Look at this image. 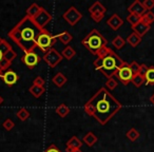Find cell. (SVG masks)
Returning <instances> with one entry per match:
<instances>
[{
  "label": "cell",
  "mask_w": 154,
  "mask_h": 152,
  "mask_svg": "<svg viewBox=\"0 0 154 152\" xmlns=\"http://www.w3.org/2000/svg\"><path fill=\"white\" fill-rule=\"evenodd\" d=\"M2 78L8 86H13L18 80L17 74H16L15 72H13V71H5L2 75Z\"/></svg>",
  "instance_id": "obj_14"
},
{
  "label": "cell",
  "mask_w": 154,
  "mask_h": 152,
  "mask_svg": "<svg viewBox=\"0 0 154 152\" xmlns=\"http://www.w3.org/2000/svg\"><path fill=\"white\" fill-rule=\"evenodd\" d=\"M62 54H63L64 57H66L68 59H71V58L73 57V56L75 55V51H73L72 48L68 47L66 50H63V52H62Z\"/></svg>",
  "instance_id": "obj_33"
},
{
  "label": "cell",
  "mask_w": 154,
  "mask_h": 152,
  "mask_svg": "<svg viewBox=\"0 0 154 152\" xmlns=\"http://www.w3.org/2000/svg\"><path fill=\"white\" fill-rule=\"evenodd\" d=\"M143 5L146 9V11H151L152 9H154V0H145V1H143Z\"/></svg>",
  "instance_id": "obj_32"
},
{
  "label": "cell",
  "mask_w": 154,
  "mask_h": 152,
  "mask_svg": "<svg viewBox=\"0 0 154 152\" xmlns=\"http://www.w3.org/2000/svg\"><path fill=\"white\" fill-rule=\"evenodd\" d=\"M141 21L151 26L152 22H154V13L152 11L146 12V13L143 14V16H141Z\"/></svg>",
  "instance_id": "obj_21"
},
{
  "label": "cell",
  "mask_w": 154,
  "mask_h": 152,
  "mask_svg": "<svg viewBox=\"0 0 154 152\" xmlns=\"http://www.w3.org/2000/svg\"><path fill=\"white\" fill-rule=\"evenodd\" d=\"M2 101H3V99H2V97H1V96H0V104H1V103H2Z\"/></svg>",
  "instance_id": "obj_42"
},
{
  "label": "cell",
  "mask_w": 154,
  "mask_h": 152,
  "mask_svg": "<svg viewBox=\"0 0 154 152\" xmlns=\"http://www.w3.org/2000/svg\"><path fill=\"white\" fill-rule=\"evenodd\" d=\"M125 64V61H122L113 51L107 55L103 58H98L96 61L94 62V66L96 67V69L100 70L103 74L107 76L108 78L113 77V75H115L117 73V71L120 69V67Z\"/></svg>",
  "instance_id": "obj_3"
},
{
  "label": "cell",
  "mask_w": 154,
  "mask_h": 152,
  "mask_svg": "<svg viewBox=\"0 0 154 152\" xmlns=\"http://www.w3.org/2000/svg\"><path fill=\"white\" fill-rule=\"evenodd\" d=\"M124 23V20L117 15V14H114L110 17V19H108V24L111 26L113 30H117Z\"/></svg>",
  "instance_id": "obj_16"
},
{
  "label": "cell",
  "mask_w": 154,
  "mask_h": 152,
  "mask_svg": "<svg viewBox=\"0 0 154 152\" xmlns=\"http://www.w3.org/2000/svg\"><path fill=\"white\" fill-rule=\"evenodd\" d=\"M41 33L42 29L39 28L32 18L26 16L9 33V36L16 41L26 53H29L37 45V39Z\"/></svg>",
  "instance_id": "obj_2"
},
{
  "label": "cell",
  "mask_w": 154,
  "mask_h": 152,
  "mask_svg": "<svg viewBox=\"0 0 154 152\" xmlns=\"http://www.w3.org/2000/svg\"><path fill=\"white\" fill-rule=\"evenodd\" d=\"M128 11L130 12V14H135V15H138V16H143V14L147 12L145 8H143V2H140L138 0L134 1V2L129 7Z\"/></svg>",
  "instance_id": "obj_12"
},
{
  "label": "cell",
  "mask_w": 154,
  "mask_h": 152,
  "mask_svg": "<svg viewBox=\"0 0 154 152\" xmlns=\"http://www.w3.org/2000/svg\"><path fill=\"white\" fill-rule=\"evenodd\" d=\"M127 41L125 40L124 38H122L120 36H117L115 37V38L113 39V41H112V43H113V45L116 48V49H122V48L125 47V45H126Z\"/></svg>",
  "instance_id": "obj_25"
},
{
  "label": "cell",
  "mask_w": 154,
  "mask_h": 152,
  "mask_svg": "<svg viewBox=\"0 0 154 152\" xmlns=\"http://www.w3.org/2000/svg\"><path fill=\"white\" fill-rule=\"evenodd\" d=\"M66 151H68V152H80V150L79 149H74V148L68 147V148H66Z\"/></svg>",
  "instance_id": "obj_40"
},
{
  "label": "cell",
  "mask_w": 154,
  "mask_h": 152,
  "mask_svg": "<svg viewBox=\"0 0 154 152\" xmlns=\"http://www.w3.org/2000/svg\"><path fill=\"white\" fill-rule=\"evenodd\" d=\"M56 112H57V114H59L60 116H66V114L70 112V110H69V108L66 107V106H64V105H60L59 107L57 108V110H56Z\"/></svg>",
  "instance_id": "obj_29"
},
{
  "label": "cell",
  "mask_w": 154,
  "mask_h": 152,
  "mask_svg": "<svg viewBox=\"0 0 154 152\" xmlns=\"http://www.w3.org/2000/svg\"><path fill=\"white\" fill-rule=\"evenodd\" d=\"M148 69H149V67H148L147 64H140V72H139V74H141L143 76H145V74L147 73Z\"/></svg>",
  "instance_id": "obj_37"
},
{
  "label": "cell",
  "mask_w": 154,
  "mask_h": 152,
  "mask_svg": "<svg viewBox=\"0 0 154 152\" xmlns=\"http://www.w3.org/2000/svg\"><path fill=\"white\" fill-rule=\"evenodd\" d=\"M66 82V78L64 77V75L62 74V73H58V74H56L55 77L53 78V82L57 87H62Z\"/></svg>",
  "instance_id": "obj_23"
},
{
  "label": "cell",
  "mask_w": 154,
  "mask_h": 152,
  "mask_svg": "<svg viewBox=\"0 0 154 152\" xmlns=\"http://www.w3.org/2000/svg\"><path fill=\"white\" fill-rule=\"evenodd\" d=\"M3 127H5L7 130H11V129L14 127V123L12 122L11 119H9V118H8V119L5 120V123H3Z\"/></svg>",
  "instance_id": "obj_36"
},
{
  "label": "cell",
  "mask_w": 154,
  "mask_h": 152,
  "mask_svg": "<svg viewBox=\"0 0 154 152\" xmlns=\"http://www.w3.org/2000/svg\"><path fill=\"white\" fill-rule=\"evenodd\" d=\"M127 20H128V22L131 24V26H134L141 21V16L135 15V14H130V15L127 17Z\"/></svg>",
  "instance_id": "obj_24"
},
{
  "label": "cell",
  "mask_w": 154,
  "mask_h": 152,
  "mask_svg": "<svg viewBox=\"0 0 154 152\" xmlns=\"http://www.w3.org/2000/svg\"><path fill=\"white\" fill-rule=\"evenodd\" d=\"M34 85H37V86L43 87V85H45V80H43L41 77H37L36 79L34 80Z\"/></svg>",
  "instance_id": "obj_38"
},
{
  "label": "cell",
  "mask_w": 154,
  "mask_h": 152,
  "mask_svg": "<svg viewBox=\"0 0 154 152\" xmlns=\"http://www.w3.org/2000/svg\"><path fill=\"white\" fill-rule=\"evenodd\" d=\"M80 17H82V15H80V14L78 13L74 8H71L70 11H69L68 13L64 14V18H66V20H68L71 24H75L78 20L80 19Z\"/></svg>",
  "instance_id": "obj_15"
},
{
  "label": "cell",
  "mask_w": 154,
  "mask_h": 152,
  "mask_svg": "<svg viewBox=\"0 0 154 152\" xmlns=\"http://www.w3.org/2000/svg\"><path fill=\"white\" fill-rule=\"evenodd\" d=\"M132 29H133V31H134V33H136L138 36L143 37V35L147 34V32H149V30L151 29V26L140 21L139 23H137L136 26H132Z\"/></svg>",
  "instance_id": "obj_13"
},
{
  "label": "cell",
  "mask_w": 154,
  "mask_h": 152,
  "mask_svg": "<svg viewBox=\"0 0 154 152\" xmlns=\"http://www.w3.org/2000/svg\"><path fill=\"white\" fill-rule=\"evenodd\" d=\"M90 12H91V14H92L93 19H94L95 21H99V20L103 19V14H105V12H106V9L99 2H96L90 9Z\"/></svg>",
  "instance_id": "obj_9"
},
{
  "label": "cell",
  "mask_w": 154,
  "mask_h": 152,
  "mask_svg": "<svg viewBox=\"0 0 154 152\" xmlns=\"http://www.w3.org/2000/svg\"><path fill=\"white\" fill-rule=\"evenodd\" d=\"M129 66H130V69H131V71H132L133 75L138 74V73L140 72V64H138L136 61H132Z\"/></svg>",
  "instance_id": "obj_30"
},
{
  "label": "cell",
  "mask_w": 154,
  "mask_h": 152,
  "mask_svg": "<svg viewBox=\"0 0 154 152\" xmlns=\"http://www.w3.org/2000/svg\"><path fill=\"white\" fill-rule=\"evenodd\" d=\"M41 8H39L37 5H31L30 7V9L28 10V12H26V14H28V17H30V18H32V19H34L35 17H36L37 15H38L39 13H40V11H41Z\"/></svg>",
  "instance_id": "obj_19"
},
{
  "label": "cell",
  "mask_w": 154,
  "mask_h": 152,
  "mask_svg": "<svg viewBox=\"0 0 154 152\" xmlns=\"http://www.w3.org/2000/svg\"><path fill=\"white\" fill-rule=\"evenodd\" d=\"M85 143L86 144H88L89 146H92V145H94V143H96L97 141V137L95 136L94 134H93V133H88V134H87V136L85 137Z\"/></svg>",
  "instance_id": "obj_28"
},
{
  "label": "cell",
  "mask_w": 154,
  "mask_h": 152,
  "mask_svg": "<svg viewBox=\"0 0 154 152\" xmlns=\"http://www.w3.org/2000/svg\"><path fill=\"white\" fill-rule=\"evenodd\" d=\"M50 19H51V16H50L49 14H48L47 12L42 9L40 11V13H39L33 20H34L35 23H36L39 28L42 29V26H45V24L48 23V21H49Z\"/></svg>",
  "instance_id": "obj_11"
},
{
  "label": "cell",
  "mask_w": 154,
  "mask_h": 152,
  "mask_svg": "<svg viewBox=\"0 0 154 152\" xmlns=\"http://www.w3.org/2000/svg\"><path fill=\"white\" fill-rule=\"evenodd\" d=\"M145 80L146 85L154 84V67H149L147 73L145 74Z\"/></svg>",
  "instance_id": "obj_18"
},
{
  "label": "cell",
  "mask_w": 154,
  "mask_h": 152,
  "mask_svg": "<svg viewBox=\"0 0 154 152\" xmlns=\"http://www.w3.org/2000/svg\"><path fill=\"white\" fill-rule=\"evenodd\" d=\"M87 113L105 125L120 109L122 105L105 88H101L85 106Z\"/></svg>",
  "instance_id": "obj_1"
},
{
  "label": "cell",
  "mask_w": 154,
  "mask_h": 152,
  "mask_svg": "<svg viewBox=\"0 0 154 152\" xmlns=\"http://www.w3.org/2000/svg\"><path fill=\"white\" fill-rule=\"evenodd\" d=\"M45 152H61V151H60V150L58 149V148H56L55 145H52L51 147H50L49 149H48Z\"/></svg>",
  "instance_id": "obj_39"
},
{
  "label": "cell",
  "mask_w": 154,
  "mask_h": 152,
  "mask_svg": "<svg viewBox=\"0 0 154 152\" xmlns=\"http://www.w3.org/2000/svg\"><path fill=\"white\" fill-rule=\"evenodd\" d=\"M39 61V56L37 55L35 52H29V53H26V55L22 57V62L26 64L29 68H33L35 67Z\"/></svg>",
  "instance_id": "obj_8"
},
{
  "label": "cell",
  "mask_w": 154,
  "mask_h": 152,
  "mask_svg": "<svg viewBox=\"0 0 154 152\" xmlns=\"http://www.w3.org/2000/svg\"><path fill=\"white\" fill-rule=\"evenodd\" d=\"M54 43H55V37H53L49 32H45V31H42V33L39 35L37 39V45L45 52L49 51V49L51 50Z\"/></svg>",
  "instance_id": "obj_6"
},
{
  "label": "cell",
  "mask_w": 154,
  "mask_h": 152,
  "mask_svg": "<svg viewBox=\"0 0 154 152\" xmlns=\"http://www.w3.org/2000/svg\"><path fill=\"white\" fill-rule=\"evenodd\" d=\"M17 116H18V117H19L21 120H26V118H28L29 116H30V113H29V112L26 111V109H21V110H20V111L17 113Z\"/></svg>",
  "instance_id": "obj_34"
},
{
  "label": "cell",
  "mask_w": 154,
  "mask_h": 152,
  "mask_svg": "<svg viewBox=\"0 0 154 152\" xmlns=\"http://www.w3.org/2000/svg\"><path fill=\"white\" fill-rule=\"evenodd\" d=\"M45 60L50 64L51 67H55L58 62L61 60V56L55 51V50L51 49L48 51V53L45 56Z\"/></svg>",
  "instance_id": "obj_10"
},
{
  "label": "cell",
  "mask_w": 154,
  "mask_h": 152,
  "mask_svg": "<svg viewBox=\"0 0 154 152\" xmlns=\"http://www.w3.org/2000/svg\"><path fill=\"white\" fill-rule=\"evenodd\" d=\"M127 137H128L130 141H135L139 137V132L136 130V129L132 128V129H130L128 132H127Z\"/></svg>",
  "instance_id": "obj_26"
},
{
  "label": "cell",
  "mask_w": 154,
  "mask_h": 152,
  "mask_svg": "<svg viewBox=\"0 0 154 152\" xmlns=\"http://www.w3.org/2000/svg\"><path fill=\"white\" fill-rule=\"evenodd\" d=\"M116 76H117V78L124 85H128L133 78V73H132V71H131L129 64L125 62V64L120 67L119 70L117 71V73H116Z\"/></svg>",
  "instance_id": "obj_7"
},
{
  "label": "cell",
  "mask_w": 154,
  "mask_h": 152,
  "mask_svg": "<svg viewBox=\"0 0 154 152\" xmlns=\"http://www.w3.org/2000/svg\"><path fill=\"white\" fill-rule=\"evenodd\" d=\"M107 87L110 89V90H114V89L117 87V82H116L115 79H114L113 77H111V78H109L108 79V82H107Z\"/></svg>",
  "instance_id": "obj_35"
},
{
  "label": "cell",
  "mask_w": 154,
  "mask_h": 152,
  "mask_svg": "<svg viewBox=\"0 0 154 152\" xmlns=\"http://www.w3.org/2000/svg\"><path fill=\"white\" fill-rule=\"evenodd\" d=\"M15 57L16 54L12 50L11 45L2 38H0V71L7 70Z\"/></svg>",
  "instance_id": "obj_5"
},
{
  "label": "cell",
  "mask_w": 154,
  "mask_h": 152,
  "mask_svg": "<svg viewBox=\"0 0 154 152\" xmlns=\"http://www.w3.org/2000/svg\"><path fill=\"white\" fill-rule=\"evenodd\" d=\"M131 82H132V84L134 85L136 88H139L141 85H143L146 82L145 76H143V75L139 74V73H138V74L133 75V78H132V80H131Z\"/></svg>",
  "instance_id": "obj_20"
},
{
  "label": "cell",
  "mask_w": 154,
  "mask_h": 152,
  "mask_svg": "<svg viewBox=\"0 0 154 152\" xmlns=\"http://www.w3.org/2000/svg\"><path fill=\"white\" fill-rule=\"evenodd\" d=\"M57 38H59L60 40L62 41V43H68V42H70V41H71L72 36H71V35L66 32V33H62V34H60L59 36H57Z\"/></svg>",
  "instance_id": "obj_31"
},
{
  "label": "cell",
  "mask_w": 154,
  "mask_h": 152,
  "mask_svg": "<svg viewBox=\"0 0 154 152\" xmlns=\"http://www.w3.org/2000/svg\"><path fill=\"white\" fill-rule=\"evenodd\" d=\"M82 45H86V47L90 50L91 53L96 55L99 50L103 49V47H106L107 40L99 34L98 31L93 30L92 32L86 37V39L82 40Z\"/></svg>",
  "instance_id": "obj_4"
},
{
  "label": "cell",
  "mask_w": 154,
  "mask_h": 152,
  "mask_svg": "<svg viewBox=\"0 0 154 152\" xmlns=\"http://www.w3.org/2000/svg\"><path fill=\"white\" fill-rule=\"evenodd\" d=\"M150 101H151L152 105H154V93L150 96Z\"/></svg>",
  "instance_id": "obj_41"
},
{
  "label": "cell",
  "mask_w": 154,
  "mask_h": 152,
  "mask_svg": "<svg viewBox=\"0 0 154 152\" xmlns=\"http://www.w3.org/2000/svg\"><path fill=\"white\" fill-rule=\"evenodd\" d=\"M80 146H82V143H80L79 139L77 138V137H72V138L68 141V147H70V148L78 149Z\"/></svg>",
  "instance_id": "obj_27"
},
{
  "label": "cell",
  "mask_w": 154,
  "mask_h": 152,
  "mask_svg": "<svg viewBox=\"0 0 154 152\" xmlns=\"http://www.w3.org/2000/svg\"><path fill=\"white\" fill-rule=\"evenodd\" d=\"M127 42H128L129 45H131V47L135 48V47H137V45H138L139 43L141 42V37L138 36L136 33L133 32L132 34H130L128 36V38H127Z\"/></svg>",
  "instance_id": "obj_17"
},
{
  "label": "cell",
  "mask_w": 154,
  "mask_h": 152,
  "mask_svg": "<svg viewBox=\"0 0 154 152\" xmlns=\"http://www.w3.org/2000/svg\"><path fill=\"white\" fill-rule=\"evenodd\" d=\"M30 92L32 93V95H34L35 97H39L43 94L45 89L41 86H37V85H33V87H31Z\"/></svg>",
  "instance_id": "obj_22"
}]
</instances>
